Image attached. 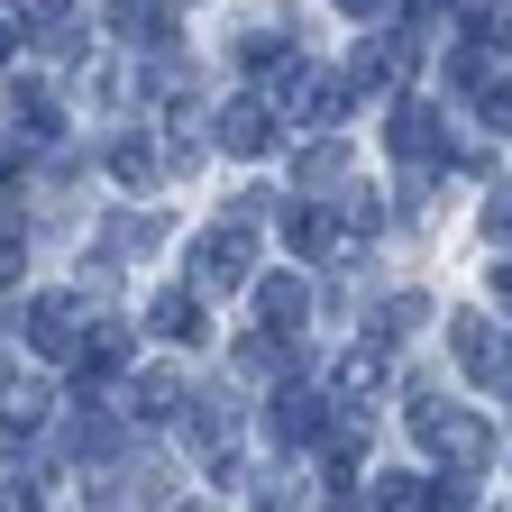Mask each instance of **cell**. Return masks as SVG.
<instances>
[{
  "label": "cell",
  "mask_w": 512,
  "mask_h": 512,
  "mask_svg": "<svg viewBox=\"0 0 512 512\" xmlns=\"http://www.w3.org/2000/svg\"><path fill=\"white\" fill-rule=\"evenodd\" d=\"M320 421H330V403H320L311 384H284V394H275V430H284V439H311Z\"/></svg>",
  "instance_id": "cell-10"
},
{
  "label": "cell",
  "mask_w": 512,
  "mask_h": 512,
  "mask_svg": "<svg viewBox=\"0 0 512 512\" xmlns=\"http://www.w3.org/2000/svg\"><path fill=\"white\" fill-rule=\"evenodd\" d=\"M494 302H503V311H512V266H494Z\"/></svg>",
  "instance_id": "cell-23"
},
{
  "label": "cell",
  "mask_w": 512,
  "mask_h": 512,
  "mask_svg": "<svg viewBox=\"0 0 512 512\" xmlns=\"http://www.w3.org/2000/svg\"><path fill=\"white\" fill-rule=\"evenodd\" d=\"M147 330H156V339H174V348H192V339H202V302H192V293H156Z\"/></svg>",
  "instance_id": "cell-7"
},
{
  "label": "cell",
  "mask_w": 512,
  "mask_h": 512,
  "mask_svg": "<svg viewBox=\"0 0 512 512\" xmlns=\"http://www.w3.org/2000/svg\"><path fill=\"white\" fill-rule=\"evenodd\" d=\"M384 138H394V156H403V165H430V147H439V119H430L421 101H403V110H394V128H384Z\"/></svg>",
  "instance_id": "cell-6"
},
{
  "label": "cell",
  "mask_w": 512,
  "mask_h": 512,
  "mask_svg": "<svg viewBox=\"0 0 512 512\" xmlns=\"http://www.w3.org/2000/svg\"><path fill=\"white\" fill-rule=\"evenodd\" d=\"M28 10H37L46 28H64V10H74V0H28Z\"/></svg>",
  "instance_id": "cell-22"
},
{
  "label": "cell",
  "mask_w": 512,
  "mask_h": 512,
  "mask_svg": "<svg viewBox=\"0 0 512 512\" xmlns=\"http://www.w3.org/2000/svg\"><path fill=\"white\" fill-rule=\"evenodd\" d=\"M220 147H229V156H266V147H275V110L229 101V110H220Z\"/></svg>",
  "instance_id": "cell-4"
},
{
  "label": "cell",
  "mask_w": 512,
  "mask_h": 512,
  "mask_svg": "<svg viewBox=\"0 0 512 512\" xmlns=\"http://www.w3.org/2000/svg\"><path fill=\"white\" fill-rule=\"evenodd\" d=\"M110 28L119 37H156V0H110Z\"/></svg>",
  "instance_id": "cell-18"
},
{
  "label": "cell",
  "mask_w": 512,
  "mask_h": 512,
  "mask_svg": "<svg viewBox=\"0 0 512 512\" xmlns=\"http://www.w3.org/2000/svg\"><path fill=\"white\" fill-rule=\"evenodd\" d=\"M458 357H467V375L512 384V348H503V330H485V320H458Z\"/></svg>",
  "instance_id": "cell-3"
},
{
  "label": "cell",
  "mask_w": 512,
  "mask_h": 512,
  "mask_svg": "<svg viewBox=\"0 0 512 512\" xmlns=\"http://www.w3.org/2000/svg\"><path fill=\"white\" fill-rule=\"evenodd\" d=\"M421 320H430V302H421V293H394V302H384V320H375V339H412Z\"/></svg>",
  "instance_id": "cell-16"
},
{
  "label": "cell",
  "mask_w": 512,
  "mask_h": 512,
  "mask_svg": "<svg viewBox=\"0 0 512 512\" xmlns=\"http://www.w3.org/2000/svg\"><path fill=\"white\" fill-rule=\"evenodd\" d=\"M375 512H430V494H421L412 476H384V485H375Z\"/></svg>",
  "instance_id": "cell-17"
},
{
  "label": "cell",
  "mask_w": 512,
  "mask_h": 512,
  "mask_svg": "<svg viewBox=\"0 0 512 512\" xmlns=\"http://www.w3.org/2000/svg\"><path fill=\"white\" fill-rule=\"evenodd\" d=\"M485 238H494V247H512V192H494V211H485Z\"/></svg>",
  "instance_id": "cell-19"
},
{
  "label": "cell",
  "mask_w": 512,
  "mask_h": 512,
  "mask_svg": "<svg viewBox=\"0 0 512 512\" xmlns=\"http://www.w3.org/2000/svg\"><path fill=\"white\" fill-rule=\"evenodd\" d=\"M403 64H412V46H403V37H366L357 83H366V92H375V83H403Z\"/></svg>",
  "instance_id": "cell-11"
},
{
  "label": "cell",
  "mask_w": 512,
  "mask_h": 512,
  "mask_svg": "<svg viewBox=\"0 0 512 512\" xmlns=\"http://www.w3.org/2000/svg\"><path fill=\"white\" fill-rule=\"evenodd\" d=\"M28 275V256H19V238H0V284H19Z\"/></svg>",
  "instance_id": "cell-21"
},
{
  "label": "cell",
  "mask_w": 512,
  "mask_h": 512,
  "mask_svg": "<svg viewBox=\"0 0 512 512\" xmlns=\"http://www.w3.org/2000/svg\"><path fill=\"white\" fill-rule=\"evenodd\" d=\"M339 10H357V19H366V10H384V0H339Z\"/></svg>",
  "instance_id": "cell-25"
},
{
  "label": "cell",
  "mask_w": 512,
  "mask_h": 512,
  "mask_svg": "<svg viewBox=\"0 0 512 512\" xmlns=\"http://www.w3.org/2000/svg\"><path fill=\"white\" fill-rule=\"evenodd\" d=\"M256 311H266V330H302V311H311V293H302L293 275H266V284H256Z\"/></svg>",
  "instance_id": "cell-8"
},
{
  "label": "cell",
  "mask_w": 512,
  "mask_h": 512,
  "mask_svg": "<svg viewBox=\"0 0 512 512\" xmlns=\"http://www.w3.org/2000/svg\"><path fill=\"white\" fill-rule=\"evenodd\" d=\"M284 247H293V256H302V266H320V256H330V247H339V238H330V220H320V211H311V202H293V211H284Z\"/></svg>",
  "instance_id": "cell-9"
},
{
  "label": "cell",
  "mask_w": 512,
  "mask_h": 512,
  "mask_svg": "<svg viewBox=\"0 0 512 512\" xmlns=\"http://www.w3.org/2000/svg\"><path fill=\"white\" fill-rule=\"evenodd\" d=\"M110 183H119V192H147V183H156V147H147V138H119V147H110Z\"/></svg>",
  "instance_id": "cell-13"
},
{
  "label": "cell",
  "mask_w": 512,
  "mask_h": 512,
  "mask_svg": "<svg viewBox=\"0 0 512 512\" xmlns=\"http://www.w3.org/2000/svg\"><path fill=\"white\" fill-rule=\"evenodd\" d=\"M37 421H46V384H0V430L28 439Z\"/></svg>",
  "instance_id": "cell-12"
},
{
  "label": "cell",
  "mask_w": 512,
  "mask_h": 512,
  "mask_svg": "<svg viewBox=\"0 0 512 512\" xmlns=\"http://www.w3.org/2000/svg\"><path fill=\"white\" fill-rule=\"evenodd\" d=\"M284 366H293L284 330H256V339H238V375H284Z\"/></svg>",
  "instance_id": "cell-14"
},
{
  "label": "cell",
  "mask_w": 512,
  "mask_h": 512,
  "mask_svg": "<svg viewBox=\"0 0 512 512\" xmlns=\"http://www.w3.org/2000/svg\"><path fill=\"white\" fill-rule=\"evenodd\" d=\"M183 512H211V503H183Z\"/></svg>",
  "instance_id": "cell-27"
},
{
  "label": "cell",
  "mask_w": 512,
  "mask_h": 512,
  "mask_svg": "<svg viewBox=\"0 0 512 512\" xmlns=\"http://www.w3.org/2000/svg\"><path fill=\"white\" fill-rule=\"evenodd\" d=\"M128 403H138L147 421H174V412H192V384H183L174 366H156V375H138V384H128Z\"/></svg>",
  "instance_id": "cell-5"
},
{
  "label": "cell",
  "mask_w": 512,
  "mask_h": 512,
  "mask_svg": "<svg viewBox=\"0 0 512 512\" xmlns=\"http://www.w3.org/2000/svg\"><path fill=\"white\" fill-rule=\"evenodd\" d=\"M0 55H10V28H0Z\"/></svg>",
  "instance_id": "cell-26"
},
{
  "label": "cell",
  "mask_w": 512,
  "mask_h": 512,
  "mask_svg": "<svg viewBox=\"0 0 512 512\" xmlns=\"http://www.w3.org/2000/svg\"><path fill=\"white\" fill-rule=\"evenodd\" d=\"M485 119H494V128H512V83H494V92H485Z\"/></svg>",
  "instance_id": "cell-20"
},
{
  "label": "cell",
  "mask_w": 512,
  "mask_h": 512,
  "mask_svg": "<svg viewBox=\"0 0 512 512\" xmlns=\"http://www.w3.org/2000/svg\"><path fill=\"white\" fill-rule=\"evenodd\" d=\"M275 101H284L293 119H339V110H348V101H339V74H320V64H284Z\"/></svg>",
  "instance_id": "cell-2"
},
{
  "label": "cell",
  "mask_w": 512,
  "mask_h": 512,
  "mask_svg": "<svg viewBox=\"0 0 512 512\" xmlns=\"http://www.w3.org/2000/svg\"><path fill=\"white\" fill-rule=\"evenodd\" d=\"M83 366H92V375H119V366H128V330H119V320H101V330L83 339Z\"/></svg>",
  "instance_id": "cell-15"
},
{
  "label": "cell",
  "mask_w": 512,
  "mask_h": 512,
  "mask_svg": "<svg viewBox=\"0 0 512 512\" xmlns=\"http://www.w3.org/2000/svg\"><path fill=\"white\" fill-rule=\"evenodd\" d=\"M10 174H19V147H10V138H0V183H10Z\"/></svg>",
  "instance_id": "cell-24"
},
{
  "label": "cell",
  "mask_w": 512,
  "mask_h": 512,
  "mask_svg": "<svg viewBox=\"0 0 512 512\" xmlns=\"http://www.w3.org/2000/svg\"><path fill=\"white\" fill-rule=\"evenodd\" d=\"M74 293H37L28 311H19V330H28V348L37 357H83V330H74Z\"/></svg>",
  "instance_id": "cell-1"
}]
</instances>
